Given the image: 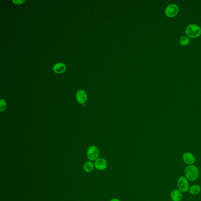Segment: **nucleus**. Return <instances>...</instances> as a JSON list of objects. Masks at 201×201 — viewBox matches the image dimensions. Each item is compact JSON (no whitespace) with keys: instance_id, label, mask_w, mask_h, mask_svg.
Wrapping results in <instances>:
<instances>
[{"instance_id":"nucleus-1","label":"nucleus","mask_w":201,"mask_h":201,"mask_svg":"<svg viewBox=\"0 0 201 201\" xmlns=\"http://www.w3.org/2000/svg\"><path fill=\"white\" fill-rule=\"evenodd\" d=\"M185 175L188 180L194 181L197 180L199 175V172L197 167L194 165H189L185 170Z\"/></svg>"},{"instance_id":"nucleus-2","label":"nucleus","mask_w":201,"mask_h":201,"mask_svg":"<svg viewBox=\"0 0 201 201\" xmlns=\"http://www.w3.org/2000/svg\"><path fill=\"white\" fill-rule=\"evenodd\" d=\"M185 32L189 38H197L201 35V28L197 24H190L186 28Z\"/></svg>"},{"instance_id":"nucleus-3","label":"nucleus","mask_w":201,"mask_h":201,"mask_svg":"<svg viewBox=\"0 0 201 201\" xmlns=\"http://www.w3.org/2000/svg\"><path fill=\"white\" fill-rule=\"evenodd\" d=\"M88 159L91 161H96L99 158L100 155V151L99 149L96 146H90L86 152Z\"/></svg>"},{"instance_id":"nucleus-4","label":"nucleus","mask_w":201,"mask_h":201,"mask_svg":"<svg viewBox=\"0 0 201 201\" xmlns=\"http://www.w3.org/2000/svg\"><path fill=\"white\" fill-rule=\"evenodd\" d=\"M177 186L179 190L182 193H186L189 191V180L185 177H180L177 180Z\"/></svg>"},{"instance_id":"nucleus-5","label":"nucleus","mask_w":201,"mask_h":201,"mask_svg":"<svg viewBox=\"0 0 201 201\" xmlns=\"http://www.w3.org/2000/svg\"><path fill=\"white\" fill-rule=\"evenodd\" d=\"M179 8L175 4H171L167 6L165 10L166 15L168 17H174L177 15Z\"/></svg>"},{"instance_id":"nucleus-6","label":"nucleus","mask_w":201,"mask_h":201,"mask_svg":"<svg viewBox=\"0 0 201 201\" xmlns=\"http://www.w3.org/2000/svg\"><path fill=\"white\" fill-rule=\"evenodd\" d=\"M94 167L99 171H102L106 169L108 166L107 161L103 158H99L95 161Z\"/></svg>"},{"instance_id":"nucleus-7","label":"nucleus","mask_w":201,"mask_h":201,"mask_svg":"<svg viewBox=\"0 0 201 201\" xmlns=\"http://www.w3.org/2000/svg\"><path fill=\"white\" fill-rule=\"evenodd\" d=\"M76 99L78 103L84 104L87 102L88 96L86 91L83 90L78 91L76 94Z\"/></svg>"},{"instance_id":"nucleus-8","label":"nucleus","mask_w":201,"mask_h":201,"mask_svg":"<svg viewBox=\"0 0 201 201\" xmlns=\"http://www.w3.org/2000/svg\"><path fill=\"white\" fill-rule=\"evenodd\" d=\"M182 158L184 162L188 165H193L195 161L194 156L190 152H186L183 154Z\"/></svg>"},{"instance_id":"nucleus-9","label":"nucleus","mask_w":201,"mask_h":201,"mask_svg":"<svg viewBox=\"0 0 201 201\" xmlns=\"http://www.w3.org/2000/svg\"><path fill=\"white\" fill-rule=\"evenodd\" d=\"M171 197L173 201H181L183 197L182 193L179 189H174L171 192Z\"/></svg>"},{"instance_id":"nucleus-10","label":"nucleus","mask_w":201,"mask_h":201,"mask_svg":"<svg viewBox=\"0 0 201 201\" xmlns=\"http://www.w3.org/2000/svg\"><path fill=\"white\" fill-rule=\"evenodd\" d=\"M66 68V66L64 64L58 63L54 66L53 70L56 73L60 74L65 71Z\"/></svg>"},{"instance_id":"nucleus-11","label":"nucleus","mask_w":201,"mask_h":201,"mask_svg":"<svg viewBox=\"0 0 201 201\" xmlns=\"http://www.w3.org/2000/svg\"><path fill=\"white\" fill-rule=\"evenodd\" d=\"M189 191L192 195H197L201 191V188L198 185H193L189 188Z\"/></svg>"},{"instance_id":"nucleus-12","label":"nucleus","mask_w":201,"mask_h":201,"mask_svg":"<svg viewBox=\"0 0 201 201\" xmlns=\"http://www.w3.org/2000/svg\"><path fill=\"white\" fill-rule=\"evenodd\" d=\"M94 164L92 161H87L84 165L83 168L85 171L87 173H90L94 170Z\"/></svg>"},{"instance_id":"nucleus-13","label":"nucleus","mask_w":201,"mask_h":201,"mask_svg":"<svg viewBox=\"0 0 201 201\" xmlns=\"http://www.w3.org/2000/svg\"><path fill=\"white\" fill-rule=\"evenodd\" d=\"M190 40L189 38L187 36L182 37L180 39V45L182 46H186L190 43Z\"/></svg>"},{"instance_id":"nucleus-14","label":"nucleus","mask_w":201,"mask_h":201,"mask_svg":"<svg viewBox=\"0 0 201 201\" xmlns=\"http://www.w3.org/2000/svg\"><path fill=\"white\" fill-rule=\"evenodd\" d=\"M7 107L6 102L4 99H1V104H0V111H5Z\"/></svg>"},{"instance_id":"nucleus-15","label":"nucleus","mask_w":201,"mask_h":201,"mask_svg":"<svg viewBox=\"0 0 201 201\" xmlns=\"http://www.w3.org/2000/svg\"><path fill=\"white\" fill-rule=\"evenodd\" d=\"M13 2H15V4H21V3H23V2H24V1H13Z\"/></svg>"},{"instance_id":"nucleus-16","label":"nucleus","mask_w":201,"mask_h":201,"mask_svg":"<svg viewBox=\"0 0 201 201\" xmlns=\"http://www.w3.org/2000/svg\"><path fill=\"white\" fill-rule=\"evenodd\" d=\"M109 201H120V200L119 199H117V198H114V199H111Z\"/></svg>"},{"instance_id":"nucleus-17","label":"nucleus","mask_w":201,"mask_h":201,"mask_svg":"<svg viewBox=\"0 0 201 201\" xmlns=\"http://www.w3.org/2000/svg\"><path fill=\"white\" fill-rule=\"evenodd\" d=\"M173 201V200H171V201Z\"/></svg>"},{"instance_id":"nucleus-18","label":"nucleus","mask_w":201,"mask_h":201,"mask_svg":"<svg viewBox=\"0 0 201 201\" xmlns=\"http://www.w3.org/2000/svg\"></svg>"}]
</instances>
